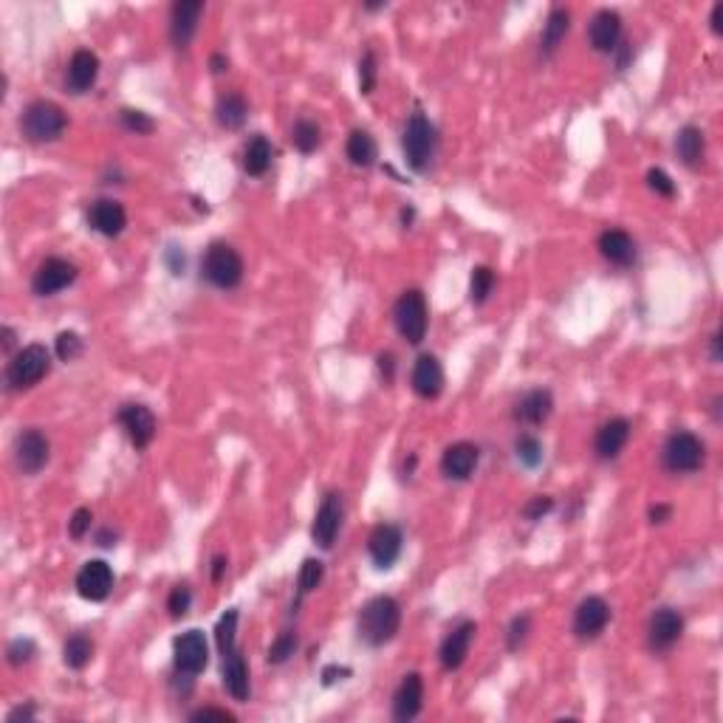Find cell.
Segmentation results:
<instances>
[{
	"instance_id": "cell-45",
	"label": "cell",
	"mask_w": 723,
	"mask_h": 723,
	"mask_svg": "<svg viewBox=\"0 0 723 723\" xmlns=\"http://www.w3.org/2000/svg\"><path fill=\"white\" fill-rule=\"evenodd\" d=\"M35 653H37V648H35L32 639H15L6 648V661L12 667H23V664H29L35 659Z\"/></svg>"
},
{
	"instance_id": "cell-23",
	"label": "cell",
	"mask_w": 723,
	"mask_h": 723,
	"mask_svg": "<svg viewBox=\"0 0 723 723\" xmlns=\"http://www.w3.org/2000/svg\"><path fill=\"white\" fill-rule=\"evenodd\" d=\"M480 463V450L470 441H458L452 447L444 450L441 455V472L450 480H470L472 472L478 470Z\"/></svg>"
},
{
	"instance_id": "cell-14",
	"label": "cell",
	"mask_w": 723,
	"mask_h": 723,
	"mask_svg": "<svg viewBox=\"0 0 723 723\" xmlns=\"http://www.w3.org/2000/svg\"><path fill=\"white\" fill-rule=\"evenodd\" d=\"M342 495L337 492H328L317 509V518H314V526H312V537L320 549H331L333 542H337V534H340V526H342Z\"/></svg>"
},
{
	"instance_id": "cell-26",
	"label": "cell",
	"mask_w": 723,
	"mask_h": 723,
	"mask_svg": "<svg viewBox=\"0 0 723 723\" xmlns=\"http://www.w3.org/2000/svg\"><path fill=\"white\" fill-rule=\"evenodd\" d=\"M554 412V396L546 387H537V391H529L518 404H514V421L526 424V427H540L546 424L549 416Z\"/></svg>"
},
{
	"instance_id": "cell-12",
	"label": "cell",
	"mask_w": 723,
	"mask_h": 723,
	"mask_svg": "<svg viewBox=\"0 0 723 723\" xmlns=\"http://www.w3.org/2000/svg\"><path fill=\"white\" fill-rule=\"evenodd\" d=\"M116 419H119L122 430L127 432V438H131V444L136 450H144V447L153 444L159 424H156V416H153L150 407H144V404H124Z\"/></svg>"
},
{
	"instance_id": "cell-9",
	"label": "cell",
	"mask_w": 723,
	"mask_h": 723,
	"mask_svg": "<svg viewBox=\"0 0 723 723\" xmlns=\"http://www.w3.org/2000/svg\"><path fill=\"white\" fill-rule=\"evenodd\" d=\"M48 458H51V444L48 438L37 430V427H29L17 435L15 441V463L23 475H37L48 467Z\"/></svg>"
},
{
	"instance_id": "cell-53",
	"label": "cell",
	"mask_w": 723,
	"mask_h": 723,
	"mask_svg": "<svg viewBox=\"0 0 723 723\" xmlns=\"http://www.w3.org/2000/svg\"><path fill=\"white\" fill-rule=\"evenodd\" d=\"M164 261H167V266H170V272H173V274H184V254H178V249H175V246H170V249H167Z\"/></svg>"
},
{
	"instance_id": "cell-60",
	"label": "cell",
	"mask_w": 723,
	"mask_h": 723,
	"mask_svg": "<svg viewBox=\"0 0 723 723\" xmlns=\"http://www.w3.org/2000/svg\"><path fill=\"white\" fill-rule=\"evenodd\" d=\"M712 359H715V362H720V331H718V333H712Z\"/></svg>"
},
{
	"instance_id": "cell-40",
	"label": "cell",
	"mask_w": 723,
	"mask_h": 723,
	"mask_svg": "<svg viewBox=\"0 0 723 723\" xmlns=\"http://www.w3.org/2000/svg\"><path fill=\"white\" fill-rule=\"evenodd\" d=\"M119 122H122L124 131H131L136 136H147V134L156 131V122H153L144 111H136V108H122Z\"/></svg>"
},
{
	"instance_id": "cell-6",
	"label": "cell",
	"mask_w": 723,
	"mask_h": 723,
	"mask_svg": "<svg viewBox=\"0 0 723 723\" xmlns=\"http://www.w3.org/2000/svg\"><path fill=\"white\" fill-rule=\"evenodd\" d=\"M664 467L676 475H692L704 467V458H707V447L698 435H692L687 430H678L667 438L664 444Z\"/></svg>"
},
{
	"instance_id": "cell-33",
	"label": "cell",
	"mask_w": 723,
	"mask_h": 723,
	"mask_svg": "<svg viewBox=\"0 0 723 723\" xmlns=\"http://www.w3.org/2000/svg\"><path fill=\"white\" fill-rule=\"evenodd\" d=\"M345 153H348V162H351L353 167L368 170V167H373L376 159H379V144H376V139H373L368 131H353V134L348 136Z\"/></svg>"
},
{
	"instance_id": "cell-22",
	"label": "cell",
	"mask_w": 723,
	"mask_h": 723,
	"mask_svg": "<svg viewBox=\"0 0 723 723\" xmlns=\"http://www.w3.org/2000/svg\"><path fill=\"white\" fill-rule=\"evenodd\" d=\"M96 76H99V57L88 48H80L74 51V57L68 60V68H65V88L71 94H85L96 85Z\"/></svg>"
},
{
	"instance_id": "cell-39",
	"label": "cell",
	"mask_w": 723,
	"mask_h": 723,
	"mask_svg": "<svg viewBox=\"0 0 723 723\" xmlns=\"http://www.w3.org/2000/svg\"><path fill=\"white\" fill-rule=\"evenodd\" d=\"M492 289H495V272L489 266H478L472 272V280H470V300L475 305H483L489 300V294H492Z\"/></svg>"
},
{
	"instance_id": "cell-2",
	"label": "cell",
	"mask_w": 723,
	"mask_h": 723,
	"mask_svg": "<svg viewBox=\"0 0 723 723\" xmlns=\"http://www.w3.org/2000/svg\"><path fill=\"white\" fill-rule=\"evenodd\" d=\"M68 127V116L65 111L57 105V102H48V99H37L32 102L29 108L23 111L20 116V131L23 136L35 142V144H48V142H57Z\"/></svg>"
},
{
	"instance_id": "cell-27",
	"label": "cell",
	"mask_w": 723,
	"mask_h": 723,
	"mask_svg": "<svg viewBox=\"0 0 723 723\" xmlns=\"http://www.w3.org/2000/svg\"><path fill=\"white\" fill-rule=\"evenodd\" d=\"M599 252L613 266H633L636 263V241L625 229H605L599 235Z\"/></svg>"
},
{
	"instance_id": "cell-5",
	"label": "cell",
	"mask_w": 723,
	"mask_h": 723,
	"mask_svg": "<svg viewBox=\"0 0 723 723\" xmlns=\"http://www.w3.org/2000/svg\"><path fill=\"white\" fill-rule=\"evenodd\" d=\"M48 371H51L48 348L40 342L25 345L6 365V384H9V391H29V387H35L43 376H48Z\"/></svg>"
},
{
	"instance_id": "cell-13",
	"label": "cell",
	"mask_w": 723,
	"mask_h": 723,
	"mask_svg": "<svg viewBox=\"0 0 723 723\" xmlns=\"http://www.w3.org/2000/svg\"><path fill=\"white\" fill-rule=\"evenodd\" d=\"M401 549H404V534L393 523H379L368 537V554L381 571L384 568H393V562L401 557Z\"/></svg>"
},
{
	"instance_id": "cell-4",
	"label": "cell",
	"mask_w": 723,
	"mask_h": 723,
	"mask_svg": "<svg viewBox=\"0 0 723 723\" xmlns=\"http://www.w3.org/2000/svg\"><path fill=\"white\" fill-rule=\"evenodd\" d=\"M401 147H404V159H407V164L412 170H416V173L430 170V164L435 159V147H438L435 124L424 114H412L407 127H404Z\"/></svg>"
},
{
	"instance_id": "cell-8",
	"label": "cell",
	"mask_w": 723,
	"mask_h": 723,
	"mask_svg": "<svg viewBox=\"0 0 723 723\" xmlns=\"http://www.w3.org/2000/svg\"><path fill=\"white\" fill-rule=\"evenodd\" d=\"M173 661H175V673L184 678H195L203 673L206 661H210V648H206V639L201 630H187L173 641Z\"/></svg>"
},
{
	"instance_id": "cell-24",
	"label": "cell",
	"mask_w": 723,
	"mask_h": 723,
	"mask_svg": "<svg viewBox=\"0 0 723 723\" xmlns=\"http://www.w3.org/2000/svg\"><path fill=\"white\" fill-rule=\"evenodd\" d=\"M630 441V421L628 419H610L597 430L593 438V452L599 461H613L622 455V450Z\"/></svg>"
},
{
	"instance_id": "cell-55",
	"label": "cell",
	"mask_w": 723,
	"mask_h": 723,
	"mask_svg": "<svg viewBox=\"0 0 723 723\" xmlns=\"http://www.w3.org/2000/svg\"><path fill=\"white\" fill-rule=\"evenodd\" d=\"M709 23H712V32H715V35L723 32V4H715V6H712Z\"/></svg>"
},
{
	"instance_id": "cell-19",
	"label": "cell",
	"mask_w": 723,
	"mask_h": 723,
	"mask_svg": "<svg viewBox=\"0 0 723 723\" xmlns=\"http://www.w3.org/2000/svg\"><path fill=\"white\" fill-rule=\"evenodd\" d=\"M610 622V605L602 597H588L574 613V633L579 639H597Z\"/></svg>"
},
{
	"instance_id": "cell-51",
	"label": "cell",
	"mask_w": 723,
	"mask_h": 723,
	"mask_svg": "<svg viewBox=\"0 0 723 723\" xmlns=\"http://www.w3.org/2000/svg\"><path fill=\"white\" fill-rule=\"evenodd\" d=\"M379 373L384 381H393V373H396V356L393 353H381L379 356Z\"/></svg>"
},
{
	"instance_id": "cell-57",
	"label": "cell",
	"mask_w": 723,
	"mask_h": 723,
	"mask_svg": "<svg viewBox=\"0 0 723 723\" xmlns=\"http://www.w3.org/2000/svg\"><path fill=\"white\" fill-rule=\"evenodd\" d=\"M669 511H673V509H669V506H661V503H659V506H653V509H650V520H653V523H664V520L669 518Z\"/></svg>"
},
{
	"instance_id": "cell-58",
	"label": "cell",
	"mask_w": 723,
	"mask_h": 723,
	"mask_svg": "<svg viewBox=\"0 0 723 723\" xmlns=\"http://www.w3.org/2000/svg\"><path fill=\"white\" fill-rule=\"evenodd\" d=\"M96 542H99V546H105V549L116 546V531H111V529L99 531V534H96Z\"/></svg>"
},
{
	"instance_id": "cell-16",
	"label": "cell",
	"mask_w": 723,
	"mask_h": 723,
	"mask_svg": "<svg viewBox=\"0 0 723 723\" xmlns=\"http://www.w3.org/2000/svg\"><path fill=\"white\" fill-rule=\"evenodd\" d=\"M203 15L201 0H178L170 12V40L175 48H187L198 32V20Z\"/></svg>"
},
{
	"instance_id": "cell-28",
	"label": "cell",
	"mask_w": 723,
	"mask_h": 723,
	"mask_svg": "<svg viewBox=\"0 0 723 723\" xmlns=\"http://www.w3.org/2000/svg\"><path fill=\"white\" fill-rule=\"evenodd\" d=\"M223 687L235 701H249V667L238 650L223 656Z\"/></svg>"
},
{
	"instance_id": "cell-18",
	"label": "cell",
	"mask_w": 723,
	"mask_h": 723,
	"mask_svg": "<svg viewBox=\"0 0 723 723\" xmlns=\"http://www.w3.org/2000/svg\"><path fill=\"white\" fill-rule=\"evenodd\" d=\"M410 384L421 399H438L444 391V368L432 353H421L410 373Z\"/></svg>"
},
{
	"instance_id": "cell-25",
	"label": "cell",
	"mask_w": 723,
	"mask_h": 723,
	"mask_svg": "<svg viewBox=\"0 0 723 723\" xmlns=\"http://www.w3.org/2000/svg\"><path fill=\"white\" fill-rule=\"evenodd\" d=\"M421 707H424V678L419 673H410L401 678L393 695V718L407 723L412 718H419Z\"/></svg>"
},
{
	"instance_id": "cell-7",
	"label": "cell",
	"mask_w": 723,
	"mask_h": 723,
	"mask_svg": "<svg viewBox=\"0 0 723 723\" xmlns=\"http://www.w3.org/2000/svg\"><path fill=\"white\" fill-rule=\"evenodd\" d=\"M393 322H396V331L401 333V340H407L410 345H421L424 342L430 314H427V300H424V294L419 289H410V292H404L396 300Z\"/></svg>"
},
{
	"instance_id": "cell-21",
	"label": "cell",
	"mask_w": 723,
	"mask_h": 723,
	"mask_svg": "<svg viewBox=\"0 0 723 723\" xmlns=\"http://www.w3.org/2000/svg\"><path fill=\"white\" fill-rule=\"evenodd\" d=\"M475 633H478V628H475V622H470V619L450 630V636L441 644V650H438V659H441V667L447 669V673H452V669H458L463 661H467Z\"/></svg>"
},
{
	"instance_id": "cell-48",
	"label": "cell",
	"mask_w": 723,
	"mask_h": 723,
	"mask_svg": "<svg viewBox=\"0 0 723 723\" xmlns=\"http://www.w3.org/2000/svg\"><path fill=\"white\" fill-rule=\"evenodd\" d=\"M554 509V500L549 498V495H537V498H531L526 506H523V518L529 520V523H537V520H542L546 518V514Z\"/></svg>"
},
{
	"instance_id": "cell-17",
	"label": "cell",
	"mask_w": 723,
	"mask_h": 723,
	"mask_svg": "<svg viewBox=\"0 0 723 723\" xmlns=\"http://www.w3.org/2000/svg\"><path fill=\"white\" fill-rule=\"evenodd\" d=\"M588 40L590 48L599 51V54H610V51L619 48V40H622V17H619L613 9H602L593 15L590 25H588Z\"/></svg>"
},
{
	"instance_id": "cell-30",
	"label": "cell",
	"mask_w": 723,
	"mask_h": 723,
	"mask_svg": "<svg viewBox=\"0 0 723 723\" xmlns=\"http://www.w3.org/2000/svg\"><path fill=\"white\" fill-rule=\"evenodd\" d=\"M676 153L687 167H692V170L698 167L704 162V153H707V139H704L701 127H695V124L681 127L678 136H676Z\"/></svg>"
},
{
	"instance_id": "cell-43",
	"label": "cell",
	"mask_w": 723,
	"mask_h": 723,
	"mask_svg": "<svg viewBox=\"0 0 723 723\" xmlns=\"http://www.w3.org/2000/svg\"><path fill=\"white\" fill-rule=\"evenodd\" d=\"M376 74H379V63H376V54L368 48L359 60V88L365 96H371L376 88Z\"/></svg>"
},
{
	"instance_id": "cell-15",
	"label": "cell",
	"mask_w": 723,
	"mask_h": 723,
	"mask_svg": "<svg viewBox=\"0 0 723 723\" xmlns=\"http://www.w3.org/2000/svg\"><path fill=\"white\" fill-rule=\"evenodd\" d=\"M684 633V616L676 608H659L650 616V628H648V641L656 653L669 650Z\"/></svg>"
},
{
	"instance_id": "cell-11",
	"label": "cell",
	"mask_w": 723,
	"mask_h": 723,
	"mask_svg": "<svg viewBox=\"0 0 723 723\" xmlns=\"http://www.w3.org/2000/svg\"><path fill=\"white\" fill-rule=\"evenodd\" d=\"M114 590V571L105 560H88L76 574V593L88 602H105Z\"/></svg>"
},
{
	"instance_id": "cell-36",
	"label": "cell",
	"mask_w": 723,
	"mask_h": 723,
	"mask_svg": "<svg viewBox=\"0 0 723 723\" xmlns=\"http://www.w3.org/2000/svg\"><path fill=\"white\" fill-rule=\"evenodd\" d=\"M235 639H238V610L229 608L215 625V641H218V650L221 656H229L235 653Z\"/></svg>"
},
{
	"instance_id": "cell-10",
	"label": "cell",
	"mask_w": 723,
	"mask_h": 723,
	"mask_svg": "<svg viewBox=\"0 0 723 723\" xmlns=\"http://www.w3.org/2000/svg\"><path fill=\"white\" fill-rule=\"evenodd\" d=\"M76 274H80V269H76L71 261H63V257H48V261H43L37 266V272L32 277V292L37 297H54L71 286Z\"/></svg>"
},
{
	"instance_id": "cell-49",
	"label": "cell",
	"mask_w": 723,
	"mask_h": 723,
	"mask_svg": "<svg viewBox=\"0 0 723 723\" xmlns=\"http://www.w3.org/2000/svg\"><path fill=\"white\" fill-rule=\"evenodd\" d=\"M91 520H94L91 509H76V511H74V518L68 520V534H71L74 540H83V537L91 531Z\"/></svg>"
},
{
	"instance_id": "cell-44",
	"label": "cell",
	"mask_w": 723,
	"mask_h": 723,
	"mask_svg": "<svg viewBox=\"0 0 723 723\" xmlns=\"http://www.w3.org/2000/svg\"><path fill=\"white\" fill-rule=\"evenodd\" d=\"M190 605H193V590L190 585H175L170 590V599H167V610L173 619H184L190 613Z\"/></svg>"
},
{
	"instance_id": "cell-38",
	"label": "cell",
	"mask_w": 723,
	"mask_h": 723,
	"mask_svg": "<svg viewBox=\"0 0 723 723\" xmlns=\"http://www.w3.org/2000/svg\"><path fill=\"white\" fill-rule=\"evenodd\" d=\"M322 577H325V565L320 560H314V557L305 560L302 568H300V577H297V599H302L312 590H317Z\"/></svg>"
},
{
	"instance_id": "cell-35",
	"label": "cell",
	"mask_w": 723,
	"mask_h": 723,
	"mask_svg": "<svg viewBox=\"0 0 723 723\" xmlns=\"http://www.w3.org/2000/svg\"><path fill=\"white\" fill-rule=\"evenodd\" d=\"M292 142L300 153H314L322 142V131H320V124L312 122V119H297L294 127H292Z\"/></svg>"
},
{
	"instance_id": "cell-47",
	"label": "cell",
	"mask_w": 723,
	"mask_h": 723,
	"mask_svg": "<svg viewBox=\"0 0 723 723\" xmlns=\"http://www.w3.org/2000/svg\"><path fill=\"white\" fill-rule=\"evenodd\" d=\"M648 187H650L656 195H661V198H673V195H676V181L669 178L664 170H659V167H653V170L648 173Z\"/></svg>"
},
{
	"instance_id": "cell-3",
	"label": "cell",
	"mask_w": 723,
	"mask_h": 723,
	"mask_svg": "<svg viewBox=\"0 0 723 723\" xmlns=\"http://www.w3.org/2000/svg\"><path fill=\"white\" fill-rule=\"evenodd\" d=\"M201 274L210 286H215L221 292H232V289H238L241 280H243V257L238 254L235 246L215 241L210 249L203 252Z\"/></svg>"
},
{
	"instance_id": "cell-61",
	"label": "cell",
	"mask_w": 723,
	"mask_h": 723,
	"mask_svg": "<svg viewBox=\"0 0 723 723\" xmlns=\"http://www.w3.org/2000/svg\"><path fill=\"white\" fill-rule=\"evenodd\" d=\"M12 342H15V331L6 325V328H4V348H6V351H12Z\"/></svg>"
},
{
	"instance_id": "cell-46",
	"label": "cell",
	"mask_w": 723,
	"mask_h": 723,
	"mask_svg": "<svg viewBox=\"0 0 723 723\" xmlns=\"http://www.w3.org/2000/svg\"><path fill=\"white\" fill-rule=\"evenodd\" d=\"M529 630H531V616H529V613L514 616V619H511V625H509V633H506V648H509V650H518L520 644L526 641Z\"/></svg>"
},
{
	"instance_id": "cell-52",
	"label": "cell",
	"mask_w": 723,
	"mask_h": 723,
	"mask_svg": "<svg viewBox=\"0 0 723 723\" xmlns=\"http://www.w3.org/2000/svg\"><path fill=\"white\" fill-rule=\"evenodd\" d=\"M342 676H351V669L348 667H337V664H331L322 669V684L331 687L333 681H342Z\"/></svg>"
},
{
	"instance_id": "cell-59",
	"label": "cell",
	"mask_w": 723,
	"mask_h": 723,
	"mask_svg": "<svg viewBox=\"0 0 723 723\" xmlns=\"http://www.w3.org/2000/svg\"><path fill=\"white\" fill-rule=\"evenodd\" d=\"M17 718H35V707H17V709L9 715V723H15Z\"/></svg>"
},
{
	"instance_id": "cell-41",
	"label": "cell",
	"mask_w": 723,
	"mask_h": 723,
	"mask_svg": "<svg viewBox=\"0 0 723 723\" xmlns=\"http://www.w3.org/2000/svg\"><path fill=\"white\" fill-rule=\"evenodd\" d=\"M297 650V633L294 630H282L269 648V664H286Z\"/></svg>"
},
{
	"instance_id": "cell-37",
	"label": "cell",
	"mask_w": 723,
	"mask_h": 723,
	"mask_svg": "<svg viewBox=\"0 0 723 723\" xmlns=\"http://www.w3.org/2000/svg\"><path fill=\"white\" fill-rule=\"evenodd\" d=\"M514 455H518V461L523 463L526 470H537L540 463H542V441L537 435H531V432H523L518 441H514Z\"/></svg>"
},
{
	"instance_id": "cell-31",
	"label": "cell",
	"mask_w": 723,
	"mask_h": 723,
	"mask_svg": "<svg viewBox=\"0 0 723 723\" xmlns=\"http://www.w3.org/2000/svg\"><path fill=\"white\" fill-rule=\"evenodd\" d=\"M272 159H274V147H272V142L263 134H257V136H252L246 142V147H243V170L249 175H254V178L266 175L269 167H272Z\"/></svg>"
},
{
	"instance_id": "cell-56",
	"label": "cell",
	"mask_w": 723,
	"mask_h": 723,
	"mask_svg": "<svg viewBox=\"0 0 723 723\" xmlns=\"http://www.w3.org/2000/svg\"><path fill=\"white\" fill-rule=\"evenodd\" d=\"M210 68H213V74H223V71H229V57H226V54H213V57H210Z\"/></svg>"
},
{
	"instance_id": "cell-32",
	"label": "cell",
	"mask_w": 723,
	"mask_h": 723,
	"mask_svg": "<svg viewBox=\"0 0 723 723\" xmlns=\"http://www.w3.org/2000/svg\"><path fill=\"white\" fill-rule=\"evenodd\" d=\"M215 116H218V124L226 127V131H238V127H243L246 116H249V105H246V99L238 94V91H229L218 99V105H215Z\"/></svg>"
},
{
	"instance_id": "cell-20",
	"label": "cell",
	"mask_w": 723,
	"mask_h": 723,
	"mask_svg": "<svg viewBox=\"0 0 723 723\" xmlns=\"http://www.w3.org/2000/svg\"><path fill=\"white\" fill-rule=\"evenodd\" d=\"M88 223L94 232H99V235H105V238H116L124 232L127 226V213H124V206L114 198H99L91 203V210H88Z\"/></svg>"
},
{
	"instance_id": "cell-50",
	"label": "cell",
	"mask_w": 723,
	"mask_h": 723,
	"mask_svg": "<svg viewBox=\"0 0 723 723\" xmlns=\"http://www.w3.org/2000/svg\"><path fill=\"white\" fill-rule=\"evenodd\" d=\"M210 718H215V720H235V715H232V712L215 709V707H203V709H198V712L190 715V720H210Z\"/></svg>"
},
{
	"instance_id": "cell-1",
	"label": "cell",
	"mask_w": 723,
	"mask_h": 723,
	"mask_svg": "<svg viewBox=\"0 0 723 723\" xmlns=\"http://www.w3.org/2000/svg\"><path fill=\"white\" fill-rule=\"evenodd\" d=\"M356 628H359V639L371 644V648H381V644L393 641L401 628L399 602L393 597H373L359 610Z\"/></svg>"
},
{
	"instance_id": "cell-54",
	"label": "cell",
	"mask_w": 723,
	"mask_h": 723,
	"mask_svg": "<svg viewBox=\"0 0 723 723\" xmlns=\"http://www.w3.org/2000/svg\"><path fill=\"white\" fill-rule=\"evenodd\" d=\"M226 565H229V560H226L223 554H218V557L213 560V582H221V579H223Z\"/></svg>"
},
{
	"instance_id": "cell-34",
	"label": "cell",
	"mask_w": 723,
	"mask_h": 723,
	"mask_svg": "<svg viewBox=\"0 0 723 723\" xmlns=\"http://www.w3.org/2000/svg\"><path fill=\"white\" fill-rule=\"evenodd\" d=\"M91 659H94V641L85 633H74L63 648V661L71 669H83V667H88Z\"/></svg>"
},
{
	"instance_id": "cell-42",
	"label": "cell",
	"mask_w": 723,
	"mask_h": 723,
	"mask_svg": "<svg viewBox=\"0 0 723 723\" xmlns=\"http://www.w3.org/2000/svg\"><path fill=\"white\" fill-rule=\"evenodd\" d=\"M83 348H85V342H83V337H80V333H76V331H63V333H57L54 351H57V356H60L63 362L80 359V356H83Z\"/></svg>"
},
{
	"instance_id": "cell-29",
	"label": "cell",
	"mask_w": 723,
	"mask_h": 723,
	"mask_svg": "<svg viewBox=\"0 0 723 723\" xmlns=\"http://www.w3.org/2000/svg\"><path fill=\"white\" fill-rule=\"evenodd\" d=\"M568 29H571V15H568V9H560L554 6L546 17V25H542V37H540V48H542V54L551 57L557 54V48L562 45Z\"/></svg>"
}]
</instances>
